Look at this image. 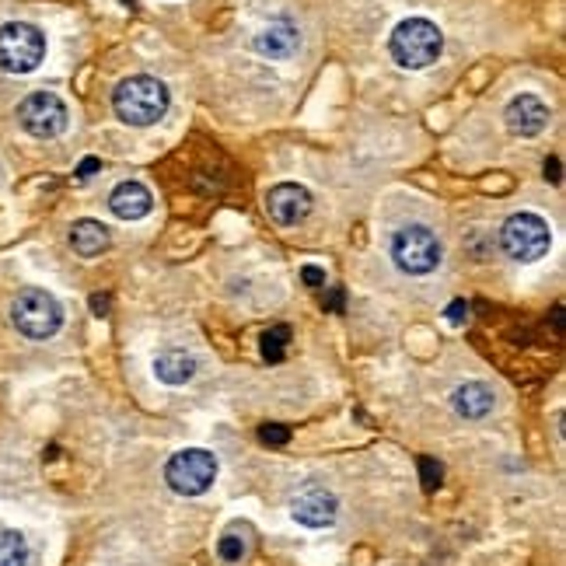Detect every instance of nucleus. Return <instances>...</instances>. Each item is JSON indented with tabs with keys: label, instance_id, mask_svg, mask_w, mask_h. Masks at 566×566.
Segmentation results:
<instances>
[{
	"label": "nucleus",
	"instance_id": "11",
	"mask_svg": "<svg viewBox=\"0 0 566 566\" xmlns=\"http://www.w3.org/2000/svg\"><path fill=\"white\" fill-rule=\"evenodd\" d=\"M291 514H294L297 525H304V528H329L333 521H336V514H339V500L329 490L308 486V490H301L291 500Z\"/></svg>",
	"mask_w": 566,
	"mask_h": 566
},
{
	"label": "nucleus",
	"instance_id": "15",
	"mask_svg": "<svg viewBox=\"0 0 566 566\" xmlns=\"http://www.w3.org/2000/svg\"><path fill=\"white\" fill-rule=\"evenodd\" d=\"M71 249L84 259H95L108 249V228L98 221H77L71 228Z\"/></svg>",
	"mask_w": 566,
	"mask_h": 566
},
{
	"label": "nucleus",
	"instance_id": "27",
	"mask_svg": "<svg viewBox=\"0 0 566 566\" xmlns=\"http://www.w3.org/2000/svg\"><path fill=\"white\" fill-rule=\"evenodd\" d=\"M329 308H333V312H339V308H343V294H339V291H333V294H329Z\"/></svg>",
	"mask_w": 566,
	"mask_h": 566
},
{
	"label": "nucleus",
	"instance_id": "25",
	"mask_svg": "<svg viewBox=\"0 0 566 566\" xmlns=\"http://www.w3.org/2000/svg\"><path fill=\"white\" fill-rule=\"evenodd\" d=\"M546 179H549V182H559V161H556V158L546 161Z\"/></svg>",
	"mask_w": 566,
	"mask_h": 566
},
{
	"label": "nucleus",
	"instance_id": "7",
	"mask_svg": "<svg viewBox=\"0 0 566 566\" xmlns=\"http://www.w3.org/2000/svg\"><path fill=\"white\" fill-rule=\"evenodd\" d=\"M165 479L171 493L179 496H200L213 486L217 479V459L203 448H186L179 454H171L165 465Z\"/></svg>",
	"mask_w": 566,
	"mask_h": 566
},
{
	"label": "nucleus",
	"instance_id": "19",
	"mask_svg": "<svg viewBox=\"0 0 566 566\" xmlns=\"http://www.w3.org/2000/svg\"><path fill=\"white\" fill-rule=\"evenodd\" d=\"M217 553H221L224 563H242L245 559V542L238 538V535H224L221 546H217Z\"/></svg>",
	"mask_w": 566,
	"mask_h": 566
},
{
	"label": "nucleus",
	"instance_id": "6",
	"mask_svg": "<svg viewBox=\"0 0 566 566\" xmlns=\"http://www.w3.org/2000/svg\"><path fill=\"white\" fill-rule=\"evenodd\" d=\"M46 60V35L29 21L0 25V67L8 74H32Z\"/></svg>",
	"mask_w": 566,
	"mask_h": 566
},
{
	"label": "nucleus",
	"instance_id": "26",
	"mask_svg": "<svg viewBox=\"0 0 566 566\" xmlns=\"http://www.w3.org/2000/svg\"><path fill=\"white\" fill-rule=\"evenodd\" d=\"M92 308H95V315H105V308H108V301L95 294V297H92Z\"/></svg>",
	"mask_w": 566,
	"mask_h": 566
},
{
	"label": "nucleus",
	"instance_id": "13",
	"mask_svg": "<svg viewBox=\"0 0 566 566\" xmlns=\"http://www.w3.org/2000/svg\"><path fill=\"white\" fill-rule=\"evenodd\" d=\"M150 207H155V196H150L144 182H134V179L119 182L113 196H108V210H113L119 221H140V217L150 213Z\"/></svg>",
	"mask_w": 566,
	"mask_h": 566
},
{
	"label": "nucleus",
	"instance_id": "23",
	"mask_svg": "<svg viewBox=\"0 0 566 566\" xmlns=\"http://www.w3.org/2000/svg\"><path fill=\"white\" fill-rule=\"evenodd\" d=\"M301 280L308 283V287H322V283H325V270H318V266H304V270H301Z\"/></svg>",
	"mask_w": 566,
	"mask_h": 566
},
{
	"label": "nucleus",
	"instance_id": "1",
	"mask_svg": "<svg viewBox=\"0 0 566 566\" xmlns=\"http://www.w3.org/2000/svg\"><path fill=\"white\" fill-rule=\"evenodd\" d=\"M116 116L129 126H155L168 113V88L150 74H134L119 81L113 92Z\"/></svg>",
	"mask_w": 566,
	"mask_h": 566
},
{
	"label": "nucleus",
	"instance_id": "4",
	"mask_svg": "<svg viewBox=\"0 0 566 566\" xmlns=\"http://www.w3.org/2000/svg\"><path fill=\"white\" fill-rule=\"evenodd\" d=\"M441 238L423 224H409L391 234V263L409 276H427L441 266Z\"/></svg>",
	"mask_w": 566,
	"mask_h": 566
},
{
	"label": "nucleus",
	"instance_id": "16",
	"mask_svg": "<svg viewBox=\"0 0 566 566\" xmlns=\"http://www.w3.org/2000/svg\"><path fill=\"white\" fill-rule=\"evenodd\" d=\"M155 375H158V381H165V385H186V381H192V375H196V360H192L186 350H165V354H158V360H155Z\"/></svg>",
	"mask_w": 566,
	"mask_h": 566
},
{
	"label": "nucleus",
	"instance_id": "18",
	"mask_svg": "<svg viewBox=\"0 0 566 566\" xmlns=\"http://www.w3.org/2000/svg\"><path fill=\"white\" fill-rule=\"evenodd\" d=\"M287 343H291V329H287V325H273V329L263 333V357L270 364H280L283 354H287Z\"/></svg>",
	"mask_w": 566,
	"mask_h": 566
},
{
	"label": "nucleus",
	"instance_id": "20",
	"mask_svg": "<svg viewBox=\"0 0 566 566\" xmlns=\"http://www.w3.org/2000/svg\"><path fill=\"white\" fill-rule=\"evenodd\" d=\"M441 475H444L441 462H433V459H420V479H423V490H427V493H433V490L441 486Z\"/></svg>",
	"mask_w": 566,
	"mask_h": 566
},
{
	"label": "nucleus",
	"instance_id": "24",
	"mask_svg": "<svg viewBox=\"0 0 566 566\" xmlns=\"http://www.w3.org/2000/svg\"><path fill=\"white\" fill-rule=\"evenodd\" d=\"M98 168H102V161H98V158H84V161L77 165V179H92Z\"/></svg>",
	"mask_w": 566,
	"mask_h": 566
},
{
	"label": "nucleus",
	"instance_id": "22",
	"mask_svg": "<svg viewBox=\"0 0 566 566\" xmlns=\"http://www.w3.org/2000/svg\"><path fill=\"white\" fill-rule=\"evenodd\" d=\"M448 322H451V325L469 322V301H451V304H448Z\"/></svg>",
	"mask_w": 566,
	"mask_h": 566
},
{
	"label": "nucleus",
	"instance_id": "10",
	"mask_svg": "<svg viewBox=\"0 0 566 566\" xmlns=\"http://www.w3.org/2000/svg\"><path fill=\"white\" fill-rule=\"evenodd\" d=\"M252 50L263 60H291L301 50V29L291 18H273L255 32Z\"/></svg>",
	"mask_w": 566,
	"mask_h": 566
},
{
	"label": "nucleus",
	"instance_id": "8",
	"mask_svg": "<svg viewBox=\"0 0 566 566\" xmlns=\"http://www.w3.org/2000/svg\"><path fill=\"white\" fill-rule=\"evenodd\" d=\"M67 105L53 92H32L25 102L18 105V123L29 137L35 140H53L67 129Z\"/></svg>",
	"mask_w": 566,
	"mask_h": 566
},
{
	"label": "nucleus",
	"instance_id": "2",
	"mask_svg": "<svg viewBox=\"0 0 566 566\" xmlns=\"http://www.w3.org/2000/svg\"><path fill=\"white\" fill-rule=\"evenodd\" d=\"M388 50L402 71H423L441 56L444 35L430 18H406L396 25V32H391Z\"/></svg>",
	"mask_w": 566,
	"mask_h": 566
},
{
	"label": "nucleus",
	"instance_id": "9",
	"mask_svg": "<svg viewBox=\"0 0 566 566\" xmlns=\"http://www.w3.org/2000/svg\"><path fill=\"white\" fill-rule=\"evenodd\" d=\"M266 213L280 228H294L312 213V192L297 182H280L266 192Z\"/></svg>",
	"mask_w": 566,
	"mask_h": 566
},
{
	"label": "nucleus",
	"instance_id": "17",
	"mask_svg": "<svg viewBox=\"0 0 566 566\" xmlns=\"http://www.w3.org/2000/svg\"><path fill=\"white\" fill-rule=\"evenodd\" d=\"M29 563V542L11 528H0V566H25Z\"/></svg>",
	"mask_w": 566,
	"mask_h": 566
},
{
	"label": "nucleus",
	"instance_id": "3",
	"mask_svg": "<svg viewBox=\"0 0 566 566\" xmlns=\"http://www.w3.org/2000/svg\"><path fill=\"white\" fill-rule=\"evenodd\" d=\"M11 322L25 339H50V336L60 333L63 308H60V301L50 291L25 287L11 301Z\"/></svg>",
	"mask_w": 566,
	"mask_h": 566
},
{
	"label": "nucleus",
	"instance_id": "14",
	"mask_svg": "<svg viewBox=\"0 0 566 566\" xmlns=\"http://www.w3.org/2000/svg\"><path fill=\"white\" fill-rule=\"evenodd\" d=\"M451 406L465 420H483V417H490L493 406H496V391L486 381H465L462 388H454Z\"/></svg>",
	"mask_w": 566,
	"mask_h": 566
},
{
	"label": "nucleus",
	"instance_id": "12",
	"mask_svg": "<svg viewBox=\"0 0 566 566\" xmlns=\"http://www.w3.org/2000/svg\"><path fill=\"white\" fill-rule=\"evenodd\" d=\"M504 119L514 137H538L549 126V105L538 95H514Z\"/></svg>",
	"mask_w": 566,
	"mask_h": 566
},
{
	"label": "nucleus",
	"instance_id": "5",
	"mask_svg": "<svg viewBox=\"0 0 566 566\" xmlns=\"http://www.w3.org/2000/svg\"><path fill=\"white\" fill-rule=\"evenodd\" d=\"M553 245V231L538 213H511L504 228H500V249H504L514 263H538Z\"/></svg>",
	"mask_w": 566,
	"mask_h": 566
},
{
	"label": "nucleus",
	"instance_id": "21",
	"mask_svg": "<svg viewBox=\"0 0 566 566\" xmlns=\"http://www.w3.org/2000/svg\"><path fill=\"white\" fill-rule=\"evenodd\" d=\"M259 441L273 444V448H283V444L291 441V430L280 427V423H266V427H259Z\"/></svg>",
	"mask_w": 566,
	"mask_h": 566
}]
</instances>
